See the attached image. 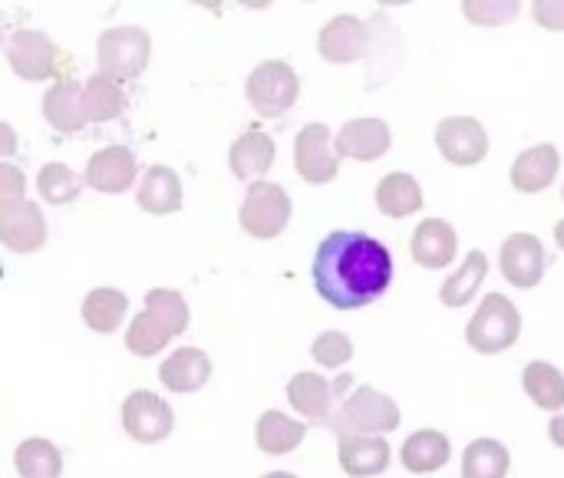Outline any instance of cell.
Returning a JSON list of instances; mask_svg holds the SVG:
<instances>
[{"label":"cell","instance_id":"obj_7","mask_svg":"<svg viewBox=\"0 0 564 478\" xmlns=\"http://www.w3.org/2000/svg\"><path fill=\"white\" fill-rule=\"evenodd\" d=\"M291 195L274 185V182H251L245 202H241V228L251 235V238H261V241H271L278 238L288 221H291Z\"/></svg>","mask_w":564,"mask_h":478},{"label":"cell","instance_id":"obj_33","mask_svg":"<svg viewBox=\"0 0 564 478\" xmlns=\"http://www.w3.org/2000/svg\"><path fill=\"white\" fill-rule=\"evenodd\" d=\"M13 466L20 478H59L63 476V456L50 439H26L13 453Z\"/></svg>","mask_w":564,"mask_h":478},{"label":"cell","instance_id":"obj_26","mask_svg":"<svg viewBox=\"0 0 564 478\" xmlns=\"http://www.w3.org/2000/svg\"><path fill=\"white\" fill-rule=\"evenodd\" d=\"M307 436V426L301 420H291L281 410H268L254 426V443L264 456H288L294 453Z\"/></svg>","mask_w":564,"mask_h":478},{"label":"cell","instance_id":"obj_43","mask_svg":"<svg viewBox=\"0 0 564 478\" xmlns=\"http://www.w3.org/2000/svg\"><path fill=\"white\" fill-rule=\"evenodd\" d=\"M0 40H3V30H0Z\"/></svg>","mask_w":564,"mask_h":478},{"label":"cell","instance_id":"obj_8","mask_svg":"<svg viewBox=\"0 0 564 478\" xmlns=\"http://www.w3.org/2000/svg\"><path fill=\"white\" fill-rule=\"evenodd\" d=\"M354 390V377H337V380H327L321 373H297L291 377L288 383V400L291 406L307 420V423H317V426H327L334 410L340 406V400Z\"/></svg>","mask_w":564,"mask_h":478},{"label":"cell","instance_id":"obj_9","mask_svg":"<svg viewBox=\"0 0 564 478\" xmlns=\"http://www.w3.org/2000/svg\"><path fill=\"white\" fill-rule=\"evenodd\" d=\"M436 149L449 165L473 169L489 155V132L476 116H446L436 122Z\"/></svg>","mask_w":564,"mask_h":478},{"label":"cell","instance_id":"obj_19","mask_svg":"<svg viewBox=\"0 0 564 478\" xmlns=\"http://www.w3.org/2000/svg\"><path fill=\"white\" fill-rule=\"evenodd\" d=\"M558 169H562L558 149L552 142H542V145H532L516 155V162L509 169V182L516 192L535 195V192H545L558 178Z\"/></svg>","mask_w":564,"mask_h":478},{"label":"cell","instance_id":"obj_41","mask_svg":"<svg viewBox=\"0 0 564 478\" xmlns=\"http://www.w3.org/2000/svg\"><path fill=\"white\" fill-rule=\"evenodd\" d=\"M555 245L562 248V254H564V218L555 225Z\"/></svg>","mask_w":564,"mask_h":478},{"label":"cell","instance_id":"obj_38","mask_svg":"<svg viewBox=\"0 0 564 478\" xmlns=\"http://www.w3.org/2000/svg\"><path fill=\"white\" fill-rule=\"evenodd\" d=\"M532 17H535V23H539V26L562 33L564 30V0H539V3H532Z\"/></svg>","mask_w":564,"mask_h":478},{"label":"cell","instance_id":"obj_44","mask_svg":"<svg viewBox=\"0 0 564 478\" xmlns=\"http://www.w3.org/2000/svg\"><path fill=\"white\" fill-rule=\"evenodd\" d=\"M562 198H564V188H562Z\"/></svg>","mask_w":564,"mask_h":478},{"label":"cell","instance_id":"obj_29","mask_svg":"<svg viewBox=\"0 0 564 478\" xmlns=\"http://www.w3.org/2000/svg\"><path fill=\"white\" fill-rule=\"evenodd\" d=\"M522 390L545 413H562L564 410V373L549 360H532L522 370Z\"/></svg>","mask_w":564,"mask_h":478},{"label":"cell","instance_id":"obj_36","mask_svg":"<svg viewBox=\"0 0 564 478\" xmlns=\"http://www.w3.org/2000/svg\"><path fill=\"white\" fill-rule=\"evenodd\" d=\"M466 20L479 23V26H499L519 17V3L516 0H466L463 3Z\"/></svg>","mask_w":564,"mask_h":478},{"label":"cell","instance_id":"obj_4","mask_svg":"<svg viewBox=\"0 0 564 478\" xmlns=\"http://www.w3.org/2000/svg\"><path fill=\"white\" fill-rule=\"evenodd\" d=\"M519 337H522V314L506 294L482 297L479 311L466 324V344L482 357L512 350L519 344Z\"/></svg>","mask_w":564,"mask_h":478},{"label":"cell","instance_id":"obj_20","mask_svg":"<svg viewBox=\"0 0 564 478\" xmlns=\"http://www.w3.org/2000/svg\"><path fill=\"white\" fill-rule=\"evenodd\" d=\"M46 241V221L40 205L20 202L17 208L0 215V245H7L17 254H33Z\"/></svg>","mask_w":564,"mask_h":478},{"label":"cell","instance_id":"obj_14","mask_svg":"<svg viewBox=\"0 0 564 478\" xmlns=\"http://www.w3.org/2000/svg\"><path fill=\"white\" fill-rule=\"evenodd\" d=\"M172 406L165 400H159L149 390H135L126 403H122V430L135 439V443H162L172 433Z\"/></svg>","mask_w":564,"mask_h":478},{"label":"cell","instance_id":"obj_10","mask_svg":"<svg viewBox=\"0 0 564 478\" xmlns=\"http://www.w3.org/2000/svg\"><path fill=\"white\" fill-rule=\"evenodd\" d=\"M373 23L354 17V13H337L330 17L321 33H317V50L327 63H357L373 50Z\"/></svg>","mask_w":564,"mask_h":478},{"label":"cell","instance_id":"obj_6","mask_svg":"<svg viewBox=\"0 0 564 478\" xmlns=\"http://www.w3.org/2000/svg\"><path fill=\"white\" fill-rule=\"evenodd\" d=\"M152 53V40L142 26H116L99 33L96 43V59H99V73L112 76V79H132L145 69Z\"/></svg>","mask_w":564,"mask_h":478},{"label":"cell","instance_id":"obj_13","mask_svg":"<svg viewBox=\"0 0 564 478\" xmlns=\"http://www.w3.org/2000/svg\"><path fill=\"white\" fill-rule=\"evenodd\" d=\"M59 56H63L59 46L40 30H20L10 36V46H7V59L13 73L26 83L53 79L59 73Z\"/></svg>","mask_w":564,"mask_h":478},{"label":"cell","instance_id":"obj_18","mask_svg":"<svg viewBox=\"0 0 564 478\" xmlns=\"http://www.w3.org/2000/svg\"><path fill=\"white\" fill-rule=\"evenodd\" d=\"M337 463L350 478L383 476L393 463V449L387 436H340Z\"/></svg>","mask_w":564,"mask_h":478},{"label":"cell","instance_id":"obj_37","mask_svg":"<svg viewBox=\"0 0 564 478\" xmlns=\"http://www.w3.org/2000/svg\"><path fill=\"white\" fill-rule=\"evenodd\" d=\"M23 192H26V175L17 165H0V215L26 202Z\"/></svg>","mask_w":564,"mask_h":478},{"label":"cell","instance_id":"obj_12","mask_svg":"<svg viewBox=\"0 0 564 478\" xmlns=\"http://www.w3.org/2000/svg\"><path fill=\"white\" fill-rule=\"evenodd\" d=\"M294 169L311 185H327L340 172V159L334 152L330 129L324 122H307L294 139Z\"/></svg>","mask_w":564,"mask_h":478},{"label":"cell","instance_id":"obj_39","mask_svg":"<svg viewBox=\"0 0 564 478\" xmlns=\"http://www.w3.org/2000/svg\"><path fill=\"white\" fill-rule=\"evenodd\" d=\"M13 152H17V132L7 122H0V159H10Z\"/></svg>","mask_w":564,"mask_h":478},{"label":"cell","instance_id":"obj_31","mask_svg":"<svg viewBox=\"0 0 564 478\" xmlns=\"http://www.w3.org/2000/svg\"><path fill=\"white\" fill-rule=\"evenodd\" d=\"M126 109V93H122V83L112 79V76H89L86 86H83V112H86V122H109V119H119Z\"/></svg>","mask_w":564,"mask_h":478},{"label":"cell","instance_id":"obj_15","mask_svg":"<svg viewBox=\"0 0 564 478\" xmlns=\"http://www.w3.org/2000/svg\"><path fill=\"white\" fill-rule=\"evenodd\" d=\"M393 132L383 119L367 116V119H350L337 135H334V152L337 159H354V162H377L390 152Z\"/></svg>","mask_w":564,"mask_h":478},{"label":"cell","instance_id":"obj_3","mask_svg":"<svg viewBox=\"0 0 564 478\" xmlns=\"http://www.w3.org/2000/svg\"><path fill=\"white\" fill-rule=\"evenodd\" d=\"M400 423H403V413L393 396L380 393L377 387H357L340 400L327 430L337 433V439L340 436H387L400 430Z\"/></svg>","mask_w":564,"mask_h":478},{"label":"cell","instance_id":"obj_22","mask_svg":"<svg viewBox=\"0 0 564 478\" xmlns=\"http://www.w3.org/2000/svg\"><path fill=\"white\" fill-rule=\"evenodd\" d=\"M208 377H212V360L198 347H182L159 367V380L172 393H195L208 383Z\"/></svg>","mask_w":564,"mask_h":478},{"label":"cell","instance_id":"obj_11","mask_svg":"<svg viewBox=\"0 0 564 478\" xmlns=\"http://www.w3.org/2000/svg\"><path fill=\"white\" fill-rule=\"evenodd\" d=\"M499 268L502 278L519 287V291H532L542 284L545 271H549V251L542 245V238L529 235V231H516L502 241L499 251Z\"/></svg>","mask_w":564,"mask_h":478},{"label":"cell","instance_id":"obj_5","mask_svg":"<svg viewBox=\"0 0 564 478\" xmlns=\"http://www.w3.org/2000/svg\"><path fill=\"white\" fill-rule=\"evenodd\" d=\"M245 93H248V102L254 106V112L274 119V116H284L297 102L301 76L284 59H264L251 69Z\"/></svg>","mask_w":564,"mask_h":478},{"label":"cell","instance_id":"obj_28","mask_svg":"<svg viewBox=\"0 0 564 478\" xmlns=\"http://www.w3.org/2000/svg\"><path fill=\"white\" fill-rule=\"evenodd\" d=\"M512 472V453L499 439H473L463 449V469L459 478H509Z\"/></svg>","mask_w":564,"mask_h":478},{"label":"cell","instance_id":"obj_1","mask_svg":"<svg viewBox=\"0 0 564 478\" xmlns=\"http://www.w3.org/2000/svg\"><path fill=\"white\" fill-rule=\"evenodd\" d=\"M393 284V254L364 231H330L314 254V287L337 311L380 301Z\"/></svg>","mask_w":564,"mask_h":478},{"label":"cell","instance_id":"obj_21","mask_svg":"<svg viewBox=\"0 0 564 478\" xmlns=\"http://www.w3.org/2000/svg\"><path fill=\"white\" fill-rule=\"evenodd\" d=\"M449 459H453V443L440 430H416L406 436V443L400 449V463L413 476H433V472L446 469Z\"/></svg>","mask_w":564,"mask_h":478},{"label":"cell","instance_id":"obj_24","mask_svg":"<svg viewBox=\"0 0 564 478\" xmlns=\"http://www.w3.org/2000/svg\"><path fill=\"white\" fill-rule=\"evenodd\" d=\"M135 202L149 215H172L182 208V178L169 165H152L139 182Z\"/></svg>","mask_w":564,"mask_h":478},{"label":"cell","instance_id":"obj_2","mask_svg":"<svg viewBox=\"0 0 564 478\" xmlns=\"http://www.w3.org/2000/svg\"><path fill=\"white\" fill-rule=\"evenodd\" d=\"M185 327H188L185 297L169 287H152L145 294V311L139 317H132V324L126 330V347L135 357H152V354L165 350L178 334H185Z\"/></svg>","mask_w":564,"mask_h":478},{"label":"cell","instance_id":"obj_34","mask_svg":"<svg viewBox=\"0 0 564 478\" xmlns=\"http://www.w3.org/2000/svg\"><path fill=\"white\" fill-rule=\"evenodd\" d=\"M36 192H40V198L50 202V205H66V202L79 198L83 178H79L69 165H63V162H50V165H43L40 175H36Z\"/></svg>","mask_w":564,"mask_h":478},{"label":"cell","instance_id":"obj_40","mask_svg":"<svg viewBox=\"0 0 564 478\" xmlns=\"http://www.w3.org/2000/svg\"><path fill=\"white\" fill-rule=\"evenodd\" d=\"M549 439H552V446L564 449V410L552 416V423H549Z\"/></svg>","mask_w":564,"mask_h":478},{"label":"cell","instance_id":"obj_16","mask_svg":"<svg viewBox=\"0 0 564 478\" xmlns=\"http://www.w3.org/2000/svg\"><path fill=\"white\" fill-rule=\"evenodd\" d=\"M413 261L426 271H443L459 254V235L446 218H423L410 241Z\"/></svg>","mask_w":564,"mask_h":478},{"label":"cell","instance_id":"obj_17","mask_svg":"<svg viewBox=\"0 0 564 478\" xmlns=\"http://www.w3.org/2000/svg\"><path fill=\"white\" fill-rule=\"evenodd\" d=\"M135 172H139V165H135L132 149H126V145H106V149H99V152L89 159L83 182H86L93 192L119 195V192L132 188Z\"/></svg>","mask_w":564,"mask_h":478},{"label":"cell","instance_id":"obj_32","mask_svg":"<svg viewBox=\"0 0 564 478\" xmlns=\"http://www.w3.org/2000/svg\"><path fill=\"white\" fill-rule=\"evenodd\" d=\"M126 311H129V297L116 287H96L83 301V321L96 334H112L126 321Z\"/></svg>","mask_w":564,"mask_h":478},{"label":"cell","instance_id":"obj_42","mask_svg":"<svg viewBox=\"0 0 564 478\" xmlns=\"http://www.w3.org/2000/svg\"><path fill=\"white\" fill-rule=\"evenodd\" d=\"M261 478H297V476H291V472H268V476H261Z\"/></svg>","mask_w":564,"mask_h":478},{"label":"cell","instance_id":"obj_25","mask_svg":"<svg viewBox=\"0 0 564 478\" xmlns=\"http://www.w3.org/2000/svg\"><path fill=\"white\" fill-rule=\"evenodd\" d=\"M274 139L268 132H245L231 152H228V165L241 182H261V175L274 165Z\"/></svg>","mask_w":564,"mask_h":478},{"label":"cell","instance_id":"obj_23","mask_svg":"<svg viewBox=\"0 0 564 478\" xmlns=\"http://www.w3.org/2000/svg\"><path fill=\"white\" fill-rule=\"evenodd\" d=\"M43 119L59 132H76L86 126L83 86L76 79H56L43 96Z\"/></svg>","mask_w":564,"mask_h":478},{"label":"cell","instance_id":"obj_35","mask_svg":"<svg viewBox=\"0 0 564 478\" xmlns=\"http://www.w3.org/2000/svg\"><path fill=\"white\" fill-rule=\"evenodd\" d=\"M311 357L327 367V370H337V367H347L354 360V340L340 330H327L321 334L314 344H311Z\"/></svg>","mask_w":564,"mask_h":478},{"label":"cell","instance_id":"obj_30","mask_svg":"<svg viewBox=\"0 0 564 478\" xmlns=\"http://www.w3.org/2000/svg\"><path fill=\"white\" fill-rule=\"evenodd\" d=\"M486 278H489V258H486V251L476 248V251L466 254L463 268L453 271V274L443 281L440 301H443L446 307H466V304L479 294V287H482Z\"/></svg>","mask_w":564,"mask_h":478},{"label":"cell","instance_id":"obj_27","mask_svg":"<svg viewBox=\"0 0 564 478\" xmlns=\"http://www.w3.org/2000/svg\"><path fill=\"white\" fill-rule=\"evenodd\" d=\"M377 208L387 218H410L423 208V188L410 172H390L377 182Z\"/></svg>","mask_w":564,"mask_h":478}]
</instances>
